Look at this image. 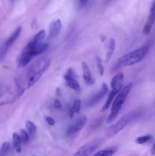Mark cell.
<instances>
[{
	"label": "cell",
	"mask_w": 155,
	"mask_h": 156,
	"mask_svg": "<svg viewBox=\"0 0 155 156\" xmlns=\"http://www.w3.org/2000/svg\"><path fill=\"white\" fill-rule=\"evenodd\" d=\"M53 107L56 109H61L62 108V104H61L60 101L58 100V99H55L53 101Z\"/></svg>",
	"instance_id": "d4e9b609"
},
{
	"label": "cell",
	"mask_w": 155,
	"mask_h": 156,
	"mask_svg": "<svg viewBox=\"0 0 155 156\" xmlns=\"http://www.w3.org/2000/svg\"><path fill=\"white\" fill-rule=\"evenodd\" d=\"M120 91L121 90H119L118 88H112V90H111L110 92L109 95H108V98H107V101H106V102H105L104 105H103V108H102V110H101L103 112L107 110H108V108H110V107L112 105L113 101H114V99H115L116 96L117 94H118Z\"/></svg>",
	"instance_id": "5bb4252c"
},
{
	"label": "cell",
	"mask_w": 155,
	"mask_h": 156,
	"mask_svg": "<svg viewBox=\"0 0 155 156\" xmlns=\"http://www.w3.org/2000/svg\"><path fill=\"white\" fill-rule=\"evenodd\" d=\"M138 114L137 112H132L122 116L117 122H116L113 125H111L107 129L106 132H107V136L110 137V136L116 135L118 132L122 131L123 129L125 128L128 125L131 123L133 120H135L137 118Z\"/></svg>",
	"instance_id": "5b68a950"
},
{
	"label": "cell",
	"mask_w": 155,
	"mask_h": 156,
	"mask_svg": "<svg viewBox=\"0 0 155 156\" xmlns=\"http://www.w3.org/2000/svg\"><path fill=\"white\" fill-rule=\"evenodd\" d=\"M101 142H102L101 139H99L92 140L79 148V150L75 152L73 156H91L93 152L98 148Z\"/></svg>",
	"instance_id": "8992f818"
},
{
	"label": "cell",
	"mask_w": 155,
	"mask_h": 156,
	"mask_svg": "<svg viewBox=\"0 0 155 156\" xmlns=\"http://www.w3.org/2000/svg\"><path fill=\"white\" fill-rule=\"evenodd\" d=\"M96 63H97V69H98L99 73H100L101 76H103V73H104V67H103V63H102V60H101L100 57H97Z\"/></svg>",
	"instance_id": "7402d4cb"
},
{
	"label": "cell",
	"mask_w": 155,
	"mask_h": 156,
	"mask_svg": "<svg viewBox=\"0 0 155 156\" xmlns=\"http://www.w3.org/2000/svg\"><path fill=\"white\" fill-rule=\"evenodd\" d=\"M151 138H152V137H151V135H145V136H139V137H138V138L135 139V142L140 145L145 144L146 142H149L150 140L151 139Z\"/></svg>",
	"instance_id": "44dd1931"
},
{
	"label": "cell",
	"mask_w": 155,
	"mask_h": 156,
	"mask_svg": "<svg viewBox=\"0 0 155 156\" xmlns=\"http://www.w3.org/2000/svg\"><path fill=\"white\" fill-rule=\"evenodd\" d=\"M63 28L62 21L60 19H57L51 24L50 28V37L51 38H56L60 34L61 30Z\"/></svg>",
	"instance_id": "4fadbf2b"
},
{
	"label": "cell",
	"mask_w": 155,
	"mask_h": 156,
	"mask_svg": "<svg viewBox=\"0 0 155 156\" xmlns=\"http://www.w3.org/2000/svg\"><path fill=\"white\" fill-rule=\"evenodd\" d=\"M79 1H80V2L82 5H85L87 3V0H79Z\"/></svg>",
	"instance_id": "83f0119b"
},
{
	"label": "cell",
	"mask_w": 155,
	"mask_h": 156,
	"mask_svg": "<svg viewBox=\"0 0 155 156\" xmlns=\"http://www.w3.org/2000/svg\"><path fill=\"white\" fill-rule=\"evenodd\" d=\"M11 1H12V0H11Z\"/></svg>",
	"instance_id": "f546056e"
},
{
	"label": "cell",
	"mask_w": 155,
	"mask_h": 156,
	"mask_svg": "<svg viewBox=\"0 0 155 156\" xmlns=\"http://www.w3.org/2000/svg\"><path fill=\"white\" fill-rule=\"evenodd\" d=\"M110 1H111V0H105V2H109Z\"/></svg>",
	"instance_id": "f1b7e54d"
},
{
	"label": "cell",
	"mask_w": 155,
	"mask_h": 156,
	"mask_svg": "<svg viewBox=\"0 0 155 156\" xmlns=\"http://www.w3.org/2000/svg\"><path fill=\"white\" fill-rule=\"evenodd\" d=\"M81 107V101L80 99H76L75 101H74L72 105L71 106L70 109H69V115L71 118H73L75 114H79L80 112Z\"/></svg>",
	"instance_id": "e0dca14e"
},
{
	"label": "cell",
	"mask_w": 155,
	"mask_h": 156,
	"mask_svg": "<svg viewBox=\"0 0 155 156\" xmlns=\"http://www.w3.org/2000/svg\"><path fill=\"white\" fill-rule=\"evenodd\" d=\"M81 67H82L83 71V78H84L85 82L89 85H92L94 84L95 78H94L91 69L87 65V63L85 62H81Z\"/></svg>",
	"instance_id": "7c38bea8"
},
{
	"label": "cell",
	"mask_w": 155,
	"mask_h": 156,
	"mask_svg": "<svg viewBox=\"0 0 155 156\" xmlns=\"http://www.w3.org/2000/svg\"><path fill=\"white\" fill-rule=\"evenodd\" d=\"M64 79L66 85L70 88L75 91H80L81 86L79 81L77 79V75L75 71L72 68H69L66 71L64 76Z\"/></svg>",
	"instance_id": "52a82bcc"
},
{
	"label": "cell",
	"mask_w": 155,
	"mask_h": 156,
	"mask_svg": "<svg viewBox=\"0 0 155 156\" xmlns=\"http://www.w3.org/2000/svg\"><path fill=\"white\" fill-rule=\"evenodd\" d=\"M100 38H101V40L102 42H104V41H106V40L107 39V37L105 35H101V37H100Z\"/></svg>",
	"instance_id": "484cf974"
},
{
	"label": "cell",
	"mask_w": 155,
	"mask_h": 156,
	"mask_svg": "<svg viewBox=\"0 0 155 156\" xmlns=\"http://www.w3.org/2000/svg\"><path fill=\"white\" fill-rule=\"evenodd\" d=\"M51 65V60L49 58H44L40 60L37 62L29 72L28 76V88H31L36 84L43 76L46 70L50 68Z\"/></svg>",
	"instance_id": "277c9868"
},
{
	"label": "cell",
	"mask_w": 155,
	"mask_h": 156,
	"mask_svg": "<svg viewBox=\"0 0 155 156\" xmlns=\"http://www.w3.org/2000/svg\"><path fill=\"white\" fill-rule=\"evenodd\" d=\"M26 128L28 134L31 136H34L37 133V126L32 121L28 120L26 122Z\"/></svg>",
	"instance_id": "d6986e66"
},
{
	"label": "cell",
	"mask_w": 155,
	"mask_h": 156,
	"mask_svg": "<svg viewBox=\"0 0 155 156\" xmlns=\"http://www.w3.org/2000/svg\"><path fill=\"white\" fill-rule=\"evenodd\" d=\"M12 140H13V145L14 146V148L17 152H21V140L20 136L17 132H14L12 135Z\"/></svg>",
	"instance_id": "ac0fdd59"
},
{
	"label": "cell",
	"mask_w": 155,
	"mask_h": 156,
	"mask_svg": "<svg viewBox=\"0 0 155 156\" xmlns=\"http://www.w3.org/2000/svg\"><path fill=\"white\" fill-rule=\"evenodd\" d=\"M45 120H46V122L47 123V124H48L49 126H54L55 123H56V121H55L54 119L50 116H46Z\"/></svg>",
	"instance_id": "cb8c5ba5"
},
{
	"label": "cell",
	"mask_w": 155,
	"mask_h": 156,
	"mask_svg": "<svg viewBox=\"0 0 155 156\" xmlns=\"http://www.w3.org/2000/svg\"><path fill=\"white\" fill-rule=\"evenodd\" d=\"M117 149H118V148L116 147V146L109 147V148H104V149L98 151L95 154L91 155V156H113L116 153Z\"/></svg>",
	"instance_id": "2e32d148"
},
{
	"label": "cell",
	"mask_w": 155,
	"mask_h": 156,
	"mask_svg": "<svg viewBox=\"0 0 155 156\" xmlns=\"http://www.w3.org/2000/svg\"><path fill=\"white\" fill-rule=\"evenodd\" d=\"M21 31H22V28L21 26L18 27V28H17L16 29H15V31H14L13 34L11 35L10 37L8 38V40H6V42L5 43L4 46H3V47L2 48L1 53H0V57H2V56L6 54V53L7 52V50L9 49V47H10L12 44H14V41L19 37Z\"/></svg>",
	"instance_id": "30bf717a"
},
{
	"label": "cell",
	"mask_w": 155,
	"mask_h": 156,
	"mask_svg": "<svg viewBox=\"0 0 155 156\" xmlns=\"http://www.w3.org/2000/svg\"><path fill=\"white\" fill-rule=\"evenodd\" d=\"M48 47V44L46 43H38L34 39L29 41V43L24 46L21 51V53L18 59V65L19 67H24L28 64L34 57L40 55L44 52Z\"/></svg>",
	"instance_id": "6da1fadb"
},
{
	"label": "cell",
	"mask_w": 155,
	"mask_h": 156,
	"mask_svg": "<svg viewBox=\"0 0 155 156\" xmlns=\"http://www.w3.org/2000/svg\"><path fill=\"white\" fill-rule=\"evenodd\" d=\"M149 44H145L141 47L128 53L119 59L116 63V68H123L137 64L145 58L147 53L149 52Z\"/></svg>",
	"instance_id": "7a4b0ae2"
},
{
	"label": "cell",
	"mask_w": 155,
	"mask_h": 156,
	"mask_svg": "<svg viewBox=\"0 0 155 156\" xmlns=\"http://www.w3.org/2000/svg\"><path fill=\"white\" fill-rule=\"evenodd\" d=\"M155 24V0H154L150 9L149 16L144 26L143 33L145 35H148L151 33V31Z\"/></svg>",
	"instance_id": "8fae6325"
},
{
	"label": "cell",
	"mask_w": 155,
	"mask_h": 156,
	"mask_svg": "<svg viewBox=\"0 0 155 156\" xmlns=\"http://www.w3.org/2000/svg\"><path fill=\"white\" fill-rule=\"evenodd\" d=\"M19 136H20V138L21 140L22 144H27V143L29 142V139H30V135L28 134V131H26V130H21Z\"/></svg>",
	"instance_id": "ffe728a7"
},
{
	"label": "cell",
	"mask_w": 155,
	"mask_h": 156,
	"mask_svg": "<svg viewBox=\"0 0 155 156\" xmlns=\"http://www.w3.org/2000/svg\"><path fill=\"white\" fill-rule=\"evenodd\" d=\"M107 92H108V87H107L106 83H103L101 88H100V90L94 94H92L89 98V99L87 101V105L88 107L94 106V104L98 103L107 94Z\"/></svg>",
	"instance_id": "9c48e42d"
},
{
	"label": "cell",
	"mask_w": 155,
	"mask_h": 156,
	"mask_svg": "<svg viewBox=\"0 0 155 156\" xmlns=\"http://www.w3.org/2000/svg\"><path fill=\"white\" fill-rule=\"evenodd\" d=\"M116 48V41L113 38H110L107 41V53H106V62H108L113 56Z\"/></svg>",
	"instance_id": "9a60e30c"
},
{
	"label": "cell",
	"mask_w": 155,
	"mask_h": 156,
	"mask_svg": "<svg viewBox=\"0 0 155 156\" xmlns=\"http://www.w3.org/2000/svg\"><path fill=\"white\" fill-rule=\"evenodd\" d=\"M151 155H155V143L152 146V148H151Z\"/></svg>",
	"instance_id": "4316f807"
},
{
	"label": "cell",
	"mask_w": 155,
	"mask_h": 156,
	"mask_svg": "<svg viewBox=\"0 0 155 156\" xmlns=\"http://www.w3.org/2000/svg\"><path fill=\"white\" fill-rule=\"evenodd\" d=\"M9 148H10V144H9V142H3V144L2 145V148H1V152H2L3 155L6 154V153L9 151Z\"/></svg>",
	"instance_id": "603a6c76"
},
{
	"label": "cell",
	"mask_w": 155,
	"mask_h": 156,
	"mask_svg": "<svg viewBox=\"0 0 155 156\" xmlns=\"http://www.w3.org/2000/svg\"><path fill=\"white\" fill-rule=\"evenodd\" d=\"M132 88V83H129L125 86L123 87L121 89L120 92L117 94L115 99H114V101L112 103L111 112L109 116L107 117V123H112L113 120H115L117 115L119 114V111L122 109V107H123V104L125 103L127 97L129 94V93L131 92Z\"/></svg>",
	"instance_id": "3957f363"
},
{
	"label": "cell",
	"mask_w": 155,
	"mask_h": 156,
	"mask_svg": "<svg viewBox=\"0 0 155 156\" xmlns=\"http://www.w3.org/2000/svg\"><path fill=\"white\" fill-rule=\"evenodd\" d=\"M87 120V119L86 116H81L79 119H77L75 122L73 123L72 125H70L69 128L67 129L66 136H71L77 133V132H80L81 130L83 129V127L85 126Z\"/></svg>",
	"instance_id": "ba28073f"
}]
</instances>
